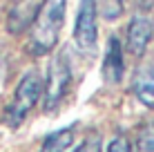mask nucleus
<instances>
[{
    "label": "nucleus",
    "mask_w": 154,
    "mask_h": 152,
    "mask_svg": "<svg viewBox=\"0 0 154 152\" xmlns=\"http://www.w3.org/2000/svg\"><path fill=\"white\" fill-rule=\"evenodd\" d=\"M123 70H125V63H123V47H121V40L112 36L107 43V54H105V63H103V78L114 85L123 78Z\"/></svg>",
    "instance_id": "0eeeda50"
},
{
    "label": "nucleus",
    "mask_w": 154,
    "mask_h": 152,
    "mask_svg": "<svg viewBox=\"0 0 154 152\" xmlns=\"http://www.w3.org/2000/svg\"><path fill=\"white\" fill-rule=\"evenodd\" d=\"M67 0H42L36 7V14L29 23V51L42 56L56 47L58 34L65 23Z\"/></svg>",
    "instance_id": "f257e3e1"
},
{
    "label": "nucleus",
    "mask_w": 154,
    "mask_h": 152,
    "mask_svg": "<svg viewBox=\"0 0 154 152\" xmlns=\"http://www.w3.org/2000/svg\"><path fill=\"white\" fill-rule=\"evenodd\" d=\"M74 152H100V139L98 137H89L85 139L81 145H78Z\"/></svg>",
    "instance_id": "9b49d317"
},
{
    "label": "nucleus",
    "mask_w": 154,
    "mask_h": 152,
    "mask_svg": "<svg viewBox=\"0 0 154 152\" xmlns=\"http://www.w3.org/2000/svg\"><path fill=\"white\" fill-rule=\"evenodd\" d=\"M34 14H36V5H31L29 0L23 2V5H16V7L11 9V14H9V31H11V34L25 31L29 27Z\"/></svg>",
    "instance_id": "6e6552de"
},
{
    "label": "nucleus",
    "mask_w": 154,
    "mask_h": 152,
    "mask_svg": "<svg viewBox=\"0 0 154 152\" xmlns=\"http://www.w3.org/2000/svg\"><path fill=\"white\" fill-rule=\"evenodd\" d=\"M152 31H154L152 23L143 16H134L130 20V27H127V49H130V54L141 56L147 49V45L152 40Z\"/></svg>",
    "instance_id": "423d86ee"
},
{
    "label": "nucleus",
    "mask_w": 154,
    "mask_h": 152,
    "mask_svg": "<svg viewBox=\"0 0 154 152\" xmlns=\"http://www.w3.org/2000/svg\"><path fill=\"white\" fill-rule=\"evenodd\" d=\"M42 94V78L40 74H36V72H29V74H25L20 78L18 87H16V94H14V101L11 105L7 107V121L11 128L16 125H20L25 121V116L34 110V105L38 103Z\"/></svg>",
    "instance_id": "f03ea898"
},
{
    "label": "nucleus",
    "mask_w": 154,
    "mask_h": 152,
    "mask_svg": "<svg viewBox=\"0 0 154 152\" xmlns=\"http://www.w3.org/2000/svg\"><path fill=\"white\" fill-rule=\"evenodd\" d=\"M136 5H139L141 9H152L154 7V0H136Z\"/></svg>",
    "instance_id": "ddd939ff"
},
{
    "label": "nucleus",
    "mask_w": 154,
    "mask_h": 152,
    "mask_svg": "<svg viewBox=\"0 0 154 152\" xmlns=\"http://www.w3.org/2000/svg\"><path fill=\"white\" fill-rule=\"evenodd\" d=\"M96 36H98L96 0H81L76 27H74V40L83 51H94L96 49Z\"/></svg>",
    "instance_id": "20e7f679"
},
{
    "label": "nucleus",
    "mask_w": 154,
    "mask_h": 152,
    "mask_svg": "<svg viewBox=\"0 0 154 152\" xmlns=\"http://www.w3.org/2000/svg\"><path fill=\"white\" fill-rule=\"evenodd\" d=\"M132 90L143 105L154 110V56L136 70L132 78Z\"/></svg>",
    "instance_id": "39448f33"
},
{
    "label": "nucleus",
    "mask_w": 154,
    "mask_h": 152,
    "mask_svg": "<svg viewBox=\"0 0 154 152\" xmlns=\"http://www.w3.org/2000/svg\"><path fill=\"white\" fill-rule=\"evenodd\" d=\"M136 152H154V125H147L136 139Z\"/></svg>",
    "instance_id": "9d476101"
},
{
    "label": "nucleus",
    "mask_w": 154,
    "mask_h": 152,
    "mask_svg": "<svg viewBox=\"0 0 154 152\" xmlns=\"http://www.w3.org/2000/svg\"><path fill=\"white\" fill-rule=\"evenodd\" d=\"M107 152H132V145H130V141L125 137H116L112 143H109Z\"/></svg>",
    "instance_id": "f8f14e48"
},
{
    "label": "nucleus",
    "mask_w": 154,
    "mask_h": 152,
    "mask_svg": "<svg viewBox=\"0 0 154 152\" xmlns=\"http://www.w3.org/2000/svg\"><path fill=\"white\" fill-rule=\"evenodd\" d=\"M69 81H72L69 56H67V51H58L56 58L49 63L47 83L42 85V90H45V110L47 112H51V110L63 101L67 87H69Z\"/></svg>",
    "instance_id": "7ed1b4c3"
},
{
    "label": "nucleus",
    "mask_w": 154,
    "mask_h": 152,
    "mask_svg": "<svg viewBox=\"0 0 154 152\" xmlns=\"http://www.w3.org/2000/svg\"><path fill=\"white\" fill-rule=\"evenodd\" d=\"M74 141V128H63L42 141L40 152H65Z\"/></svg>",
    "instance_id": "1a4fd4ad"
}]
</instances>
